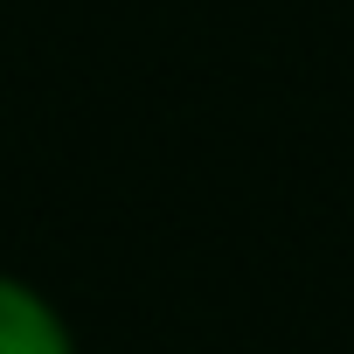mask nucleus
<instances>
[{
	"mask_svg": "<svg viewBox=\"0 0 354 354\" xmlns=\"http://www.w3.org/2000/svg\"><path fill=\"white\" fill-rule=\"evenodd\" d=\"M0 354H84L63 306L21 271H0Z\"/></svg>",
	"mask_w": 354,
	"mask_h": 354,
	"instance_id": "1",
	"label": "nucleus"
}]
</instances>
